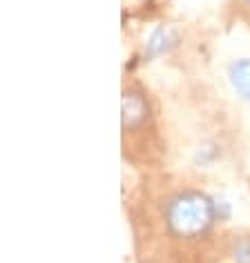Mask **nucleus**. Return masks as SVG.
Here are the masks:
<instances>
[{
  "instance_id": "7ed1b4c3",
  "label": "nucleus",
  "mask_w": 250,
  "mask_h": 263,
  "mask_svg": "<svg viewBox=\"0 0 250 263\" xmlns=\"http://www.w3.org/2000/svg\"><path fill=\"white\" fill-rule=\"evenodd\" d=\"M230 83L241 98H250V61H237L230 65Z\"/></svg>"
},
{
  "instance_id": "f03ea898",
  "label": "nucleus",
  "mask_w": 250,
  "mask_h": 263,
  "mask_svg": "<svg viewBox=\"0 0 250 263\" xmlns=\"http://www.w3.org/2000/svg\"><path fill=\"white\" fill-rule=\"evenodd\" d=\"M121 111H123V127L134 129L146 121L148 116V103L139 91H125L121 101Z\"/></svg>"
},
{
  "instance_id": "f257e3e1",
  "label": "nucleus",
  "mask_w": 250,
  "mask_h": 263,
  "mask_svg": "<svg viewBox=\"0 0 250 263\" xmlns=\"http://www.w3.org/2000/svg\"><path fill=\"white\" fill-rule=\"evenodd\" d=\"M166 219L168 228L176 236L192 239V236H199L210 228V223L215 219V205L208 196L186 192L170 201Z\"/></svg>"
},
{
  "instance_id": "39448f33",
  "label": "nucleus",
  "mask_w": 250,
  "mask_h": 263,
  "mask_svg": "<svg viewBox=\"0 0 250 263\" xmlns=\"http://www.w3.org/2000/svg\"><path fill=\"white\" fill-rule=\"evenodd\" d=\"M248 3H250V0H248Z\"/></svg>"
},
{
  "instance_id": "20e7f679",
  "label": "nucleus",
  "mask_w": 250,
  "mask_h": 263,
  "mask_svg": "<svg viewBox=\"0 0 250 263\" xmlns=\"http://www.w3.org/2000/svg\"><path fill=\"white\" fill-rule=\"evenodd\" d=\"M170 41H172V34L166 29H159L156 34L152 36V41H150V54H161V51H166L170 47Z\"/></svg>"
}]
</instances>
